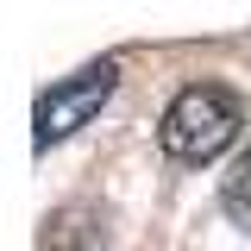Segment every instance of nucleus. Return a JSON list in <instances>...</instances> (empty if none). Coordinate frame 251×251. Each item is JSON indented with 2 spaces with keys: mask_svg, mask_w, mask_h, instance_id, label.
Here are the masks:
<instances>
[{
  "mask_svg": "<svg viewBox=\"0 0 251 251\" xmlns=\"http://www.w3.org/2000/svg\"><path fill=\"white\" fill-rule=\"evenodd\" d=\"M113 63H94V69H82V75H69V82H57V88L38 100V145H57V138H69L75 126H88L94 113H100V100L113 94Z\"/></svg>",
  "mask_w": 251,
  "mask_h": 251,
  "instance_id": "f03ea898",
  "label": "nucleus"
},
{
  "mask_svg": "<svg viewBox=\"0 0 251 251\" xmlns=\"http://www.w3.org/2000/svg\"><path fill=\"white\" fill-rule=\"evenodd\" d=\"M220 201H226V214L239 220V226H251V151L226 170V182H220Z\"/></svg>",
  "mask_w": 251,
  "mask_h": 251,
  "instance_id": "7ed1b4c3",
  "label": "nucleus"
},
{
  "mask_svg": "<svg viewBox=\"0 0 251 251\" xmlns=\"http://www.w3.org/2000/svg\"><path fill=\"white\" fill-rule=\"evenodd\" d=\"M239 126H245L239 94L201 82V88H182L176 100H170L157 138H163V151L176 157V163H207V157H220L232 138H239Z\"/></svg>",
  "mask_w": 251,
  "mask_h": 251,
  "instance_id": "f257e3e1",
  "label": "nucleus"
}]
</instances>
